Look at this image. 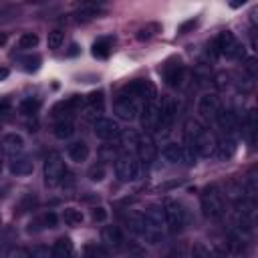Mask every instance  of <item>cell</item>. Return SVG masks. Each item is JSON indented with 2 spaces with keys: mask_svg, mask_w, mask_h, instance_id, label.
I'll return each mask as SVG.
<instances>
[{
  "mask_svg": "<svg viewBox=\"0 0 258 258\" xmlns=\"http://www.w3.org/2000/svg\"><path fill=\"white\" fill-rule=\"evenodd\" d=\"M75 125H73V121L71 119H60V121H56L54 123V127H52V133H54V137L56 139H71L73 135H75Z\"/></svg>",
  "mask_w": 258,
  "mask_h": 258,
  "instance_id": "cell-24",
  "label": "cell"
},
{
  "mask_svg": "<svg viewBox=\"0 0 258 258\" xmlns=\"http://www.w3.org/2000/svg\"><path fill=\"white\" fill-rule=\"evenodd\" d=\"M149 244H159L165 236V220H163V208L161 206H149L143 214V226L139 234Z\"/></svg>",
  "mask_w": 258,
  "mask_h": 258,
  "instance_id": "cell-1",
  "label": "cell"
},
{
  "mask_svg": "<svg viewBox=\"0 0 258 258\" xmlns=\"http://www.w3.org/2000/svg\"><path fill=\"white\" fill-rule=\"evenodd\" d=\"M6 42V34H0V44H4Z\"/></svg>",
  "mask_w": 258,
  "mask_h": 258,
  "instance_id": "cell-51",
  "label": "cell"
},
{
  "mask_svg": "<svg viewBox=\"0 0 258 258\" xmlns=\"http://www.w3.org/2000/svg\"><path fill=\"white\" fill-rule=\"evenodd\" d=\"M115 113L123 121H133L137 117V113H139V107H137L133 97H127V95L121 93L117 97V101H115Z\"/></svg>",
  "mask_w": 258,
  "mask_h": 258,
  "instance_id": "cell-11",
  "label": "cell"
},
{
  "mask_svg": "<svg viewBox=\"0 0 258 258\" xmlns=\"http://www.w3.org/2000/svg\"><path fill=\"white\" fill-rule=\"evenodd\" d=\"M83 105H85V97H81V95H71V97H67L64 101L56 103V107L52 109V113H54V115H58V113L73 115L75 111L83 109Z\"/></svg>",
  "mask_w": 258,
  "mask_h": 258,
  "instance_id": "cell-18",
  "label": "cell"
},
{
  "mask_svg": "<svg viewBox=\"0 0 258 258\" xmlns=\"http://www.w3.org/2000/svg\"><path fill=\"white\" fill-rule=\"evenodd\" d=\"M157 28H159L157 24H151V26L139 28V32H137V38H139V40H147V38H151V36H153V32H151V30H157Z\"/></svg>",
  "mask_w": 258,
  "mask_h": 258,
  "instance_id": "cell-41",
  "label": "cell"
},
{
  "mask_svg": "<svg viewBox=\"0 0 258 258\" xmlns=\"http://www.w3.org/2000/svg\"><path fill=\"white\" fill-rule=\"evenodd\" d=\"M0 133H2V121H0Z\"/></svg>",
  "mask_w": 258,
  "mask_h": 258,
  "instance_id": "cell-52",
  "label": "cell"
},
{
  "mask_svg": "<svg viewBox=\"0 0 258 258\" xmlns=\"http://www.w3.org/2000/svg\"><path fill=\"white\" fill-rule=\"evenodd\" d=\"M111 54V38H99L93 42V56L107 58Z\"/></svg>",
  "mask_w": 258,
  "mask_h": 258,
  "instance_id": "cell-29",
  "label": "cell"
},
{
  "mask_svg": "<svg viewBox=\"0 0 258 258\" xmlns=\"http://www.w3.org/2000/svg\"><path fill=\"white\" fill-rule=\"evenodd\" d=\"M202 131H204V127H202V123H200V121H196V119H187V121H185V125H183L185 145H187V147H191V145H194V141H196V137H198ZM191 149H194V147H191Z\"/></svg>",
  "mask_w": 258,
  "mask_h": 258,
  "instance_id": "cell-23",
  "label": "cell"
},
{
  "mask_svg": "<svg viewBox=\"0 0 258 258\" xmlns=\"http://www.w3.org/2000/svg\"><path fill=\"white\" fill-rule=\"evenodd\" d=\"M38 109H40V99L38 97H24L18 103V111L22 115H34V113H38Z\"/></svg>",
  "mask_w": 258,
  "mask_h": 258,
  "instance_id": "cell-28",
  "label": "cell"
},
{
  "mask_svg": "<svg viewBox=\"0 0 258 258\" xmlns=\"http://www.w3.org/2000/svg\"><path fill=\"white\" fill-rule=\"evenodd\" d=\"M99 155H101V159H103V161H107V159H111V161H113V159H117V153H115V149H113V147H103V149L99 151Z\"/></svg>",
  "mask_w": 258,
  "mask_h": 258,
  "instance_id": "cell-43",
  "label": "cell"
},
{
  "mask_svg": "<svg viewBox=\"0 0 258 258\" xmlns=\"http://www.w3.org/2000/svg\"><path fill=\"white\" fill-rule=\"evenodd\" d=\"M103 111H105V97H103L101 91H93L91 95L85 97V105H83L81 113H83V117H85L87 121H97V119H101V113H103Z\"/></svg>",
  "mask_w": 258,
  "mask_h": 258,
  "instance_id": "cell-9",
  "label": "cell"
},
{
  "mask_svg": "<svg viewBox=\"0 0 258 258\" xmlns=\"http://www.w3.org/2000/svg\"><path fill=\"white\" fill-rule=\"evenodd\" d=\"M73 16H75L77 22H89V20H93L95 16H99V8H95L93 4H87V6L79 8Z\"/></svg>",
  "mask_w": 258,
  "mask_h": 258,
  "instance_id": "cell-30",
  "label": "cell"
},
{
  "mask_svg": "<svg viewBox=\"0 0 258 258\" xmlns=\"http://www.w3.org/2000/svg\"><path fill=\"white\" fill-rule=\"evenodd\" d=\"M38 44V36L34 32H22L18 38V48H34Z\"/></svg>",
  "mask_w": 258,
  "mask_h": 258,
  "instance_id": "cell-33",
  "label": "cell"
},
{
  "mask_svg": "<svg viewBox=\"0 0 258 258\" xmlns=\"http://www.w3.org/2000/svg\"><path fill=\"white\" fill-rule=\"evenodd\" d=\"M67 173V167H64V161L60 157V153L52 151L48 153V157L44 159V181L46 185H56Z\"/></svg>",
  "mask_w": 258,
  "mask_h": 258,
  "instance_id": "cell-5",
  "label": "cell"
},
{
  "mask_svg": "<svg viewBox=\"0 0 258 258\" xmlns=\"http://www.w3.org/2000/svg\"><path fill=\"white\" fill-rule=\"evenodd\" d=\"M42 222H44V226L46 228H56V214L54 212H48V214H44V218H42Z\"/></svg>",
  "mask_w": 258,
  "mask_h": 258,
  "instance_id": "cell-45",
  "label": "cell"
},
{
  "mask_svg": "<svg viewBox=\"0 0 258 258\" xmlns=\"http://www.w3.org/2000/svg\"><path fill=\"white\" fill-rule=\"evenodd\" d=\"M2 169H4V159H2V153H0V173H2Z\"/></svg>",
  "mask_w": 258,
  "mask_h": 258,
  "instance_id": "cell-50",
  "label": "cell"
},
{
  "mask_svg": "<svg viewBox=\"0 0 258 258\" xmlns=\"http://www.w3.org/2000/svg\"><path fill=\"white\" fill-rule=\"evenodd\" d=\"M137 139H139V135L135 131H123L121 133V147L125 149V153L137 151Z\"/></svg>",
  "mask_w": 258,
  "mask_h": 258,
  "instance_id": "cell-31",
  "label": "cell"
},
{
  "mask_svg": "<svg viewBox=\"0 0 258 258\" xmlns=\"http://www.w3.org/2000/svg\"><path fill=\"white\" fill-rule=\"evenodd\" d=\"M183 77H185V69H183V64L179 60L165 67V83L169 87H181Z\"/></svg>",
  "mask_w": 258,
  "mask_h": 258,
  "instance_id": "cell-19",
  "label": "cell"
},
{
  "mask_svg": "<svg viewBox=\"0 0 258 258\" xmlns=\"http://www.w3.org/2000/svg\"><path fill=\"white\" fill-rule=\"evenodd\" d=\"M62 40H64L62 30H50V32H48V38H46V44H48V48L54 50V48H60Z\"/></svg>",
  "mask_w": 258,
  "mask_h": 258,
  "instance_id": "cell-38",
  "label": "cell"
},
{
  "mask_svg": "<svg viewBox=\"0 0 258 258\" xmlns=\"http://www.w3.org/2000/svg\"><path fill=\"white\" fill-rule=\"evenodd\" d=\"M8 77V69H4V67H0V81H4Z\"/></svg>",
  "mask_w": 258,
  "mask_h": 258,
  "instance_id": "cell-47",
  "label": "cell"
},
{
  "mask_svg": "<svg viewBox=\"0 0 258 258\" xmlns=\"http://www.w3.org/2000/svg\"><path fill=\"white\" fill-rule=\"evenodd\" d=\"M210 258H226V256H224L222 252H212V256H210Z\"/></svg>",
  "mask_w": 258,
  "mask_h": 258,
  "instance_id": "cell-49",
  "label": "cell"
},
{
  "mask_svg": "<svg viewBox=\"0 0 258 258\" xmlns=\"http://www.w3.org/2000/svg\"><path fill=\"white\" fill-rule=\"evenodd\" d=\"M139 161L133 153H121L115 159V175L119 181H135L139 177Z\"/></svg>",
  "mask_w": 258,
  "mask_h": 258,
  "instance_id": "cell-3",
  "label": "cell"
},
{
  "mask_svg": "<svg viewBox=\"0 0 258 258\" xmlns=\"http://www.w3.org/2000/svg\"><path fill=\"white\" fill-rule=\"evenodd\" d=\"M224 194L220 191L218 185H208L204 187L202 191V210H204V216L210 218V220H218L224 216Z\"/></svg>",
  "mask_w": 258,
  "mask_h": 258,
  "instance_id": "cell-2",
  "label": "cell"
},
{
  "mask_svg": "<svg viewBox=\"0 0 258 258\" xmlns=\"http://www.w3.org/2000/svg\"><path fill=\"white\" fill-rule=\"evenodd\" d=\"M157 117H159L157 103H155V101L145 103L143 109H141V125H143V129H145V131L157 129Z\"/></svg>",
  "mask_w": 258,
  "mask_h": 258,
  "instance_id": "cell-17",
  "label": "cell"
},
{
  "mask_svg": "<svg viewBox=\"0 0 258 258\" xmlns=\"http://www.w3.org/2000/svg\"><path fill=\"white\" fill-rule=\"evenodd\" d=\"M91 218H93L95 222H105V220H107V210H105L103 206L93 208V210H91Z\"/></svg>",
  "mask_w": 258,
  "mask_h": 258,
  "instance_id": "cell-42",
  "label": "cell"
},
{
  "mask_svg": "<svg viewBox=\"0 0 258 258\" xmlns=\"http://www.w3.org/2000/svg\"><path fill=\"white\" fill-rule=\"evenodd\" d=\"M123 95H127V97H141L143 99V103H151V101H155V97H157V89H155V85L151 83V81H147V79H141V81H133L131 85H127L125 89H123Z\"/></svg>",
  "mask_w": 258,
  "mask_h": 258,
  "instance_id": "cell-8",
  "label": "cell"
},
{
  "mask_svg": "<svg viewBox=\"0 0 258 258\" xmlns=\"http://www.w3.org/2000/svg\"><path fill=\"white\" fill-rule=\"evenodd\" d=\"M69 157L75 161V163H83L87 161L89 157V145L85 141H75L69 145Z\"/></svg>",
  "mask_w": 258,
  "mask_h": 258,
  "instance_id": "cell-25",
  "label": "cell"
},
{
  "mask_svg": "<svg viewBox=\"0 0 258 258\" xmlns=\"http://www.w3.org/2000/svg\"><path fill=\"white\" fill-rule=\"evenodd\" d=\"M161 155L169 161V163H181L183 161V147L177 145V143H165L163 149H161Z\"/></svg>",
  "mask_w": 258,
  "mask_h": 258,
  "instance_id": "cell-26",
  "label": "cell"
},
{
  "mask_svg": "<svg viewBox=\"0 0 258 258\" xmlns=\"http://www.w3.org/2000/svg\"><path fill=\"white\" fill-rule=\"evenodd\" d=\"M62 220H64L67 226H81L83 220H85V216H83V212L77 210V208H67V210L62 212Z\"/></svg>",
  "mask_w": 258,
  "mask_h": 258,
  "instance_id": "cell-32",
  "label": "cell"
},
{
  "mask_svg": "<svg viewBox=\"0 0 258 258\" xmlns=\"http://www.w3.org/2000/svg\"><path fill=\"white\" fill-rule=\"evenodd\" d=\"M95 135L103 141L107 139H113L119 135V123L115 119H109V117H101L95 121Z\"/></svg>",
  "mask_w": 258,
  "mask_h": 258,
  "instance_id": "cell-13",
  "label": "cell"
},
{
  "mask_svg": "<svg viewBox=\"0 0 258 258\" xmlns=\"http://www.w3.org/2000/svg\"><path fill=\"white\" fill-rule=\"evenodd\" d=\"M103 254H105V250L101 246H97L95 242H89L83 248V258H103Z\"/></svg>",
  "mask_w": 258,
  "mask_h": 258,
  "instance_id": "cell-34",
  "label": "cell"
},
{
  "mask_svg": "<svg viewBox=\"0 0 258 258\" xmlns=\"http://www.w3.org/2000/svg\"><path fill=\"white\" fill-rule=\"evenodd\" d=\"M101 238L111 248H119L123 244V234H121V230L117 226H105L103 232H101Z\"/></svg>",
  "mask_w": 258,
  "mask_h": 258,
  "instance_id": "cell-22",
  "label": "cell"
},
{
  "mask_svg": "<svg viewBox=\"0 0 258 258\" xmlns=\"http://www.w3.org/2000/svg\"><path fill=\"white\" fill-rule=\"evenodd\" d=\"M10 113H12V105H10V101H8V99H2V101H0V119L8 117Z\"/></svg>",
  "mask_w": 258,
  "mask_h": 258,
  "instance_id": "cell-44",
  "label": "cell"
},
{
  "mask_svg": "<svg viewBox=\"0 0 258 258\" xmlns=\"http://www.w3.org/2000/svg\"><path fill=\"white\" fill-rule=\"evenodd\" d=\"M32 258H52V254L48 252V248L46 246H36V250H34V256Z\"/></svg>",
  "mask_w": 258,
  "mask_h": 258,
  "instance_id": "cell-46",
  "label": "cell"
},
{
  "mask_svg": "<svg viewBox=\"0 0 258 258\" xmlns=\"http://www.w3.org/2000/svg\"><path fill=\"white\" fill-rule=\"evenodd\" d=\"M220 129L226 133V137H234L236 129H238V119H236V113L230 111V109H220L218 117H216Z\"/></svg>",
  "mask_w": 258,
  "mask_h": 258,
  "instance_id": "cell-16",
  "label": "cell"
},
{
  "mask_svg": "<svg viewBox=\"0 0 258 258\" xmlns=\"http://www.w3.org/2000/svg\"><path fill=\"white\" fill-rule=\"evenodd\" d=\"M6 258H32V254H30V250H26L22 246H14L6 252Z\"/></svg>",
  "mask_w": 258,
  "mask_h": 258,
  "instance_id": "cell-39",
  "label": "cell"
},
{
  "mask_svg": "<svg viewBox=\"0 0 258 258\" xmlns=\"http://www.w3.org/2000/svg\"><path fill=\"white\" fill-rule=\"evenodd\" d=\"M191 147H194L196 155H200V157H210V155H214L216 149H218V139H216V135H214L212 131L204 129V131L196 137V141H194Z\"/></svg>",
  "mask_w": 258,
  "mask_h": 258,
  "instance_id": "cell-10",
  "label": "cell"
},
{
  "mask_svg": "<svg viewBox=\"0 0 258 258\" xmlns=\"http://www.w3.org/2000/svg\"><path fill=\"white\" fill-rule=\"evenodd\" d=\"M20 62H22L24 71L32 73V71H38V67H40V56H38V54H28V56H22Z\"/></svg>",
  "mask_w": 258,
  "mask_h": 258,
  "instance_id": "cell-35",
  "label": "cell"
},
{
  "mask_svg": "<svg viewBox=\"0 0 258 258\" xmlns=\"http://www.w3.org/2000/svg\"><path fill=\"white\" fill-rule=\"evenodd\" d=\"M103 177H105V165H103V163L93 165V167L89 169V179H91V181H101Z\"/></svg>",
  "mask_w": 258,
  "mask_h": 258,
  "instance_id": "cell-40",
  "label": "cell"
},
{
  "mask_svg": "<svg viewBox=\"0 0 258 258\" xmlns=\"http://www.w3.org/2000/svg\"><path fill=\"white\" fill-rule=\"evenodd\" d=\"M220 109H222V105H220L218 95H214V93H206V95L200 97L198 111H200V115H202L204 119H216L218 113H220Z\"/></svg>",
  "mask_w": 258,
  "mask_h": 258,
  "instance_id": "cell-12",
  "label": "cell"
},
{
  "mask_svg": "<svg viewBox=\"0 0 258 258\" xmlns=\"http://www.w3.org/2000/svg\"><path fill=\"white\" fill-rule=\"evenodd\" d=\"M8 169H10V173H14V175H28V173H32L34 165H32V161H30L28 157H24V155H14V157L10 159Z\"/></svg>",
  "mask_w": 258,
  "mask_h": 258,
  "instance_id": "cell-20",
  "label": "cell"
},
{
  "mask_svg": "<svg viewBox=\"0 0 258 258\" xmlns=\"http://www.w3.org/2000/svg\"><path fill=\"white\" fill-rule=\"evenodd\" d=\"M77 52H79V46H77V44H71V50H69V54H71V56H75Z\"/></svg>",
  "mask_w": 258,
  "mask_h": 258,
  "instance_id": "cell-48",
  "label": "cell"
},
{
  "mask_svg": "<svg viewBox=\"0 0 258 258\" xmlns=\"http://www.w3.org/2000/svg\"><path fill=\"white\" fill-rule=\"evenodd\" d=\"M216 48H218L222 54H226L228 58H240V56L244 54V46H240L238 38H236L234 32H230V30H224V32L218 34V38H216Z\"/></svg>",
  "mask_w": 258,
  "mask_h": 258,
  "instance_id": "cell-7",
  "label": "cell"
},
{
  "mask_svg": "<svg viewBox=\"0 0 258 258\" xmlns=\"http://www.w3.org/2000/svg\"><path fill=\"white\" fill-rule=\"evenodd\" d=\"M210 256H212V250H210L208 244L196 242V244L191 246V258H210Z\"/></svg>",
  "mask_w": 258,
  "mask_h": 258,
  "instance_id": "cell-37",
  "label": "cell"
},
{
  "mask_svg": "<svg viewBox=\"0 0 258 258\" xmlns=\"http://www.w3.org/2000/svg\"><path fill=\"white\" fill-rule=\"evenodd\" d=\"M24 149V139L22 135L18 133H6L2 139H0V153L4 155H18L20 151Z\"/></svg>",
  "mask_w": 258,
  "mask_h": 258,
  "instance_id": "cell-14",
  "label": "cell"
},
{
  "mask_svg": "<svg viewBox=\"0 0 258 258\" xmlns=\"http://www.w3.org/2000/svg\"><path fill=\"white\" fill-rule=\"evenodd\" d=\"M137 153H139L141 161H145V163H149V161L155 159V155H157V145H155V141H153V137H151L149 133L139 135V139H137Z\"/></svg>",
  "mask_w": 258,
  "mask_h": 258,
  "instance_id": "cell-15",
  "label": "cell"
},
{
  "mask_svg": "<svg viewBox=\"0 0 258 258\" xmlns=\"http://www.w3.org/2000/svg\"><path fill=\"white\" fill-rule=\"evenodd\" d=\"M228 246L234 254H246V250H248V242L242 236V232H238V230L228 234Z\"/></svg>",
  "mask_w": 258,
  "mask_h": 258,
  "instance_id": "cell-27",
  "label": "cell"
},
{
  "mask_svg": "<svg viewBox=\"0 0 258 258\" xmlns=\"http://www.w3.org/2000/svg\"><path fill=\"white\" fill-rule=\"evenodd\" d=\"M52 258H75V246L71 242V238H58L50 250Z\"/></svg>",
  "mask_w": 258,
  "mask_h": 258,
  "instance_id": "cell-21",
  "label": "cell"
},
{
  "mask_svg": "<svg viewBox=\"0 0 258 258\" xmlns=\"http://www.w3.org/2000/svg\"><path fill=\"white\" fill-rule=\"evenodd\" d=\"M163 220H165V228L169 234H177L183 230L185 226V212L181 208V204L173 202V200H167L163 206Z\"/></svg>",
  "mask_w": 258,
  "mask_h": 258,
  "instance_id": "cell-4",
  "label": "cell"
},
{
  "mask_svg": "<svg viewBox=\"0 0 258 258\" xmlns=\"http://www.w3.org/2000/svg\"><path fill=\"white\" fill-rule=\"evenodd\" d=\"M127 224H129L131 232H135V234H141V226H143V214L131 212V214L127 216Z\"/></svg>",
  "mask_w": 258,
  "mask_h": 258,
  "instance_id": "cell-36",
  "label": "cell"
},
{
  "mask_svg": "<svg viewBox=\"0 0 258 258\" xmlns=\"http://www.w3.org/2000/svg\"><path fill=\"white\" fill-rule=\"evenodd\" d=\"M159 109V117H157V131L159 133H167L177 117V103L173 97H163L161 105H157Z\"/></svg>",
  "mask_w": 258,
  "mask_h": 258,
  "instance_id": "cell-6",
  "label": "cell"
}]
</instances>
